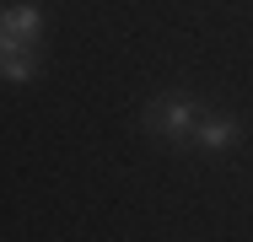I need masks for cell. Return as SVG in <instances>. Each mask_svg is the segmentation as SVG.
Returning <instances> with one entry per match:
<instances>
[{"label": "cell", "instance_id": "cell-1", "mask_svg": "<svg viewBox=\"0 0 253 242\" xmlns=\"http://www.w3.org/2000/svg\"><path fill=\"white\" fill-rule=\"evenodd\" d=\"M200 119L205 113H200L194 97H151V102H146V129H151L156 140H172V145L194 140Z\"/></svg>", "mask_w": 253, "mask_h": 242}, {"label": "cell", "instance_id": "cell-2", "mask_svg": "<svg viewBox=\"0 0 253 242\" xmlns=\"http://www.w3.org/2000/svg\"><path fill=\"white\" fill-rule=\"evenodd\" d=\"M43 11L38 5H5L0 11V43H38Z\"/></svg>", "mask_w": 253, "mask_h": 242}, {"label": "cell", "instance_id": "cell-3", "mask_svg": "<svg viewBox=\"0 0 253 242\" xmlns=\"http://www.w3.org/2000/svg\"><path fill=\"white\" fill-rule=\"evenodd\" d=\"M38 70H43V59H38L33 43H5L0 48V76L5 81H33Z\"/></svg>", "mask_w": 253, "mask_h": 242}, {"label": "cell", "instance_id": "cell-4", "mask_svg": "<svg viewBox=\"0 0 253 242\" xmlns=\"http://www.w3.org/2000/svg\"><path fill=\"white\" fill-rule=\"evenodd\" d=\"M237 140H243L237 119H221V113L200 119V129H194V145H205V151H226V145H237Z\"/></svg>", "mask_w": 253, "mask_h": 242}, {"label": "cell", "instance_id": "cell-5", "mask_svg": "<svg viewBox=\"0 0 253 242\" xmlns=\"http://www.w3.org/2000/svg\"><path fill=\"white\" fill-rule=\"evenodd\" d=\"M0 48H5V43H0Z\"/></svg>", "mask_w": 253, "mask_h": 242}]
</instances>
